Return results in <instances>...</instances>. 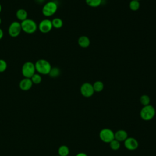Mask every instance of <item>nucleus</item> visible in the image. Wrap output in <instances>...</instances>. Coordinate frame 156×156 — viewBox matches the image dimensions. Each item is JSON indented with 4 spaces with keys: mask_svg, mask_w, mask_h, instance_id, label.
<instances>
[{
    "mask_svg": "<svg viewBox=\"0 0 156 156\" xmlns=\"http://www.w3.org/2000/svg\"><path fill=\"white\" fill-rule=\"evenodd\" d=\"M35 70L41 74H49L51 69V65L50 63L44 59L38 60L35 63Z\"/></svg>",
    "mask_w": 156,
    "mask_h": 156,
    "instance_id": "1",
    "label": "nucleus"
},
{
    "mask_svg": "<svg viewBox=\"0 0 156 156\" xmlns=\"http://www.w3.org/2000/svg\"><path fill=\"white\" fill-rule=\"evenodd\" d=\"M22 30L25 33L31 34L34 33L37 29V25L35 21L32 19H28L21 22Z\"/></svg>",
    "mask_w": 156,
    "mask_h": 156,
    "instance_id": "2",
    "label": "nucleus"
},
{
    "mask_svg": "<svg viewBox=\"0 0 156 156\" xmlns=\"http://www.w3.org/2000/svg\"><path fill=\"white\" fill-rule=\"evenodd\" d=\"M155 115V108L151 105L143 106L140 111V116L144 121H149L154 118Z\"/></svg>",
    "mask_w": 156,
    "mask_h": 156,
    "instance_id": "3",
    "label": "nucleus"
},
{
    "mask_svg": "<svg viewBox=\"0 0 156 156\" xmlns=\"http://www.w3.org/2000/svg\"><path fill=\"white\" fill-rule=\"evenodd\" d=\"M35 64L32 62H25L21 68V73L24 77L31 78V77L35 73Z\"/></svg>",
    "mask_w": 156,
    "mask_h": 156,
    "instance_id": "4",
    "label": "nucleus"
},
{
    "mask_svg": "<svg viewBox=\"0 0 156 156\" xmlns=\"http://www.w3.org/2000/svg\"><path fill=\"white\" fill-rule=\"evenodd\" d=\"M57 4L54 1H49L46 3L42 8V13L45 16H51L57 11Z\"/></svg>",
    "mask_w": 156,
    "mask_h": 156,
    "instance_id": "5",
    "label": "nucleus"
},
{
    "mask_svg": "<svg viewBox=\"0 0 156 156\" xmlns=\"http://www.w3.org/2000/svg\"><path fill=\"white\" fill-rule=\"evenodd\" d=\"M99 138L103 142L110 143L115 139V133L111 129L105 128L100 131Z\"/></svg>",
    "mask_w": 156,
    "mask_h": 156,
    "instance_id": "6",
    "label": "nucleus"
},
{
    "mask_svg": "<svg viewBox=\"0 0 156 156\" xmlns=\"http://www.w3.org/2000/svg\"><path fill=\"white\" fill-rule=\"evenodd\" d=\"M22 30L21 23L18 21H13L9 26L8 29V32L10 37H18Z\"/></svg>",
    "mask_w": 156,
    "mask_h": 156,
    "instance_id": "7",
    "label": "nucleus"
},
{
    "mask_svg": "<svg viewBox=\"0 0 156 156\" xmlns=\"http://www.w3.org/2000/svg\"><path fill=\"white\" fill-rule=\"evenodd\" d=\"M52 27L53 26L52 24V21L49 19H44L41 20L38 25L39 30L43 34L49 32Z\"/></svg>",
    "mask_w": 156,
    "mask_h": 156,
    "instance_id": "8",
    "label": "nucleus"
},
{
    "mask_svg": "<svg viewBox=\"0 0 156 156\" xmlns=\"http://www.w3.org/2000/svg\"><path fill=\"white\" fill-rule=\"evenodd\" d=\"M94 91L93 87V85L90 83H84L80 87V93L85 98H90L91 97Z\"/></svg>",
    "mask_w": 156,
    "mask_h": 156,
    "instance_id": "9",
    "label": "nucleus"
},
{
    "mask_svg": "<svg viewBox=\"0 0 156 156\" xmlns=\"http://www.w3.org/2000/svg\"><path fill=\"white\" fill-rule=\"evenodd\" d=\"M124 142L126 148L130 151L136 149L139 146L138 141L133 137H128Z\"/></svg>",
    "mask_w": 156,
    "mask_h": 156,
    "instance_id": "10",
    "label": "nucleus"
},
{
    "mask_svg": "<svg viewBox=\"0 0 156 156\" xmlns=\"http://www.w3.org/2000/svg\"><path fill=\"white\" fill-rule=\"evenodd\" d=\"M32 85H33V83H32L30 78L24 77L20 82L19 87L21 90L27 91V90H29L32 88Z\"/></svg>",
    "mask_w": 156,
    "mask_h": 156,
    "instance_id": "11",
    "label": "nucleus"
},
{
    "mask_svg": "<svg viewBox=\"0 0 156 156\" xmlns=\"http://www.w3.org/2000/svg\"><path fill=\"white\" fill-rule=\"evenodd\" d=\"M128 138V134L124 130H119L115 133V139L119 142L124 141Z\"/></svg>",
    "mask_w": 156,
    "mask_h": 156,
    "instance_id": "12",
    "label": "nucleus"
},
{
    "mask_svg": "<svg viewBox=\"0 0 156 156\" xmlns=\"http://www.w3.org/2000/svg\"><path fill=\"white\" fill-rule=\"evenodd\" d=\"M78 44L82 48H87L90 44V40L87 36H81L78 39Z\"/></svg>",
    "mask_w": 156,
    "mask_h": 156,
    "instance_id": "13",
    "label": "nucleus"
},
{
    "mask_svg": "<svg viewBox=\"0 0 156 156\" xmlns=\"http://www.w3.org/2000/svg\"><path fill=\"white\" fill-rule=\"evenodd\" d=\"M16 16L18 20L23 21L27 18V12L23 9H20L16 12Z\"/></svg>",
    "mask_w": 156,
    "mask_h": 156,
    "instance_id": "14",
    "label": "nucleus"
},
{
    "mask_svg": "<svg viewBox=\"0 0 156 156\" xmlns=\"http://www.w3.org/2000/svg\"><path fill=\"white\" fill-rule=\"evenodd\" d=\"M69 149L66 145H62L58 149V154L59 156H67L69 155Z\"/></svg>",
    "mask_w": 156,
    "mask_h": 156,
    "instance_id": "15",
    "label": "nucleus"
},
{
    "mask_svg": "<svg viewBox=\"0 0 156 156\" xmlns=\"http://www.w3.org/2000/svg\"><path fill=\"white\" fill-rule=\"evenodd\" d=\"M51 21L52 26L56 29L61 28L63 26V21L59 18H55L53 19Z\"/></svg>",
    "mask_w": 156,
    "mask_h": 156,
    "instance_id": "16",
    "label": "nucleus"
},
{
    "mask_svg": "<svg viewBox=\"0 0 156 156\" xmlns=\"http://www.w3.org/2000/svg\"><path fill=\"white\" fill-rule=\"evenodd\" d=\"M93 87L94 91L101 92L104 89V84L101 81H96L93 83Z\"/></svg>",
    "mask_w": 156,
    "mask_h": 156,
    "instance_id": "17",
    "label": "nucleus"
},
{
    "mask_svg": "<svg viewBox=\"0 0 156 156\" xmlns=\"http://www.w3.org/2000/svg\"><path fill=\"white\" fill-rule=\"evenodd\" d=\"M33 84H39L42 80L41 76L38 73H35L30 78Z\"/></svg>",
    "mask_w": 156,
    "mask_h": 156,
    "instance_id": "18",
    "label": "nucleus"
},
{
    "mask_svg": "<svg viewBox=\"0 0 156 156\" xmlns=\"http://www.w3.org/2000/svg\"><path fill=\"white\" fill-rule=\"evenodd\" d=\"M140 102L141 104L143 105V106H146V105H149V103H150V98L149 96L146 95V94H144V95H142L141 97H140Z\"/></svg>",
    "mask_w": 156,
    "mask_h": 156,
    "instance_id": "19",
    "label": "nucleus"
},
{
    "mask_svg": "<svg viewBox=\"0 0 156 156\" xmlns=\"http://www.w3.org/2000/svg\"><path fill=\"white\" fill-rule=\"evenodd\" d=\"M109 145H110V147L113 150V151H116L118 149H119L120 147V142H119L118 141H117L116 140L114 139L110 143H109Z\"/></svg>",
    "mask_w": 156,
    "mask_h": 156,
    "instance_id": "20",
    "label": "nucleus"
},
{
    "mask_svg": "<svg viewBox=\"0 0 156 156\" xmlns=\"http://www.w3.org/2000/svg\"><path fill=\"white\" fill-rule=\"evenodd\" d=\"M60 74V69L57 68V67H54V68H51V69L49 73V75L50 77L55 78L58 77Z\"/></svg>",
    "mask_w": 156,
    "mask_h": 156,
    "instance_id": "21",
    "label": "nucleus"
},
{
    "mask_svg": "<svg viewBox=\"0 0 156 156\" xmlns=\"http://www.w3.org/2000/svg\"><path fill=\"white\" fill-rule=\"evenodd\" d=\"M140 2L136 0H132L129 4L130 9L133 11L137 10L140 7Z\"/></svg>",
    "mask_w": 156,
    "mask_h": 156,
    "instance_id": "22",
    "label": "nucleus"
},
{
    "mask_svg": "<svg viewBox=\"0 0 156 156\" xmlns=\"http://www.w3.org/2000/svg\"><path fill=\"white\" fill-rule=\"evenodd\" d=\"M87 4L90 6V7H96L99 6L101 2H102V0H85Z\"/></svg>",
    "mask_w": 156,
    "mask_h": 156,
    "instance_id": "23",
    "label": "nucleus"
},
{
    "mask_svg": "<svg viewBox=\"0 0 156 156\" xmlns=\"http://www.w3.org/2000/svg\"><path fill=\"white\" fill-rule=\"evenodd\" d=\"M7 67V62L3 59H0V73L4 72L6 70Z\"/></svg>",
    "mask_w": 156,
    "mask_h": 156,
    "instance_id": "24",
    "label": "nucleus"
},
{
    "mask_svg": "<svg viewBox=\"0 0 156 156\" xmlns=\"http://www.w3.org/2000/svg\"><path fill=\"white\" fill-rule=\"evenodd\" d=\"M76 156H87V155L84 152H80L78 153Z\"/></svg>",
    "mask_w": 156,
    "mask_h": 156,
    "instance_id": "25",
    "label": "nucleus"
},
{
    "mask_svg": "<svg viewBox=\"0 0 156 156\" xmlns=\"http://www.w3.org/2000/svg\"><path fill=\"white\" fill-rule=\"evenodd\" d=\"M3 35H4L3 31H2V30L0 28V40L3 37Z\"/></svg>",
    "mask_w": 156,
    "mask_h": 156,
    "instance_id": "26",
    "label": "nucleus"
},
{
    "mask_svg": "<svg viewBox=\"0 0 156 156\" xmlns=\"http://www.w3.org/2000/svg\"><path fill=\"white\" fill-rule=\"evenodd\" d=\"M1 10H2V6H1V4H0V13H1Z\"/></svg>",
    "mask_w": 156,
    "mask_h": 156,
    "instance_id": "27",
    "label": "nucleus"
},
{
    "mask_svg": "<svg viewBox=\"0 0 156 156\" xmlns=\"http://www.w3.org/2000/svg\"><path fill=\"white\" fill-rule=\"evenodd\" d=\"M38 2H43L44 0H37Z\"/></svg>",
    "mask_w": 156,
    "mask_h": 156,
    "instance_id": "28",
    "label": "nucleus"
},
{
    "mask_svg": "<svg viewBox=\"0 0 156 156\" xmlns=\"http://www.w3.org/2000/svg\"><path fill=\"white\" fill-rule=\"evenodd\" d=\"M1 24V18H0V24Z\"/></svg>",
    "mask_w": 156,
    "mask_h": 156,
    "instance_id": "29",
    "label": "nucleus"
},
{
    "mask_svg": "<svg viewBox=\"0 0 156 156\" xmlns=\"http://www.w3.org/2000/svg\"><path fill=\"white\" fill-rule=\"evenodd\" d=\"M136 1H140V0H136Z\"/></svg>",
    "mask_w": 156,
    "mask_h": 156,
    "instance_id": "30",
    "label": "nucleus"
},
{
    "mask_svg": "<svg viewBox=\"0 0 156 156\" xmlns=\"http://www.w3.org/2000/svg\"><path fill=\"white\" fill-rule=\"evenodd\" d=\"M67 156H69V155H67Z\"/></svg>",
    "mask_w": 156,
    "mask_h": 156,
    "instance_id": "31",
    "label": "nucleus"
},
{
    "mask_svg": "<svg viewBox=\"0 0 156 156\" xmlns=\"http://www.w3.org/2000/svg\"><path fill=\"white\" fill-rule=\"evenodd\" d=\"M57 156H59V155H57Z\"/></svg>",
    "mask_w": 156,
    "mask_h": 156,
    "instance_id": "32",
    "label": "nucleus"
}]
</instances>
